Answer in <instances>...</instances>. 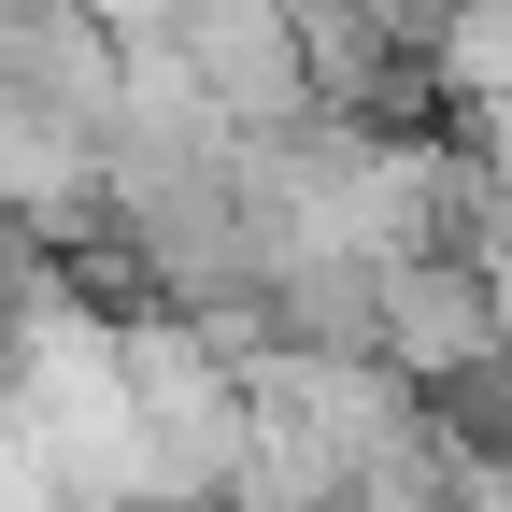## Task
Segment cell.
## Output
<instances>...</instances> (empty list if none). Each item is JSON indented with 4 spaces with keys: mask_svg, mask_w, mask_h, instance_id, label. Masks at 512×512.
<instances>
[{
    "mask_svg": "<svg viewBox=\"0 0 512 512\" xmlns=\"http://www.w3.org/2000/svg\"><path fill=\"white\" fill-rule=\"evenodd\" d=\"M498 356H512V299H498L484 256L441 242V256H399V271H384V370H399L413 399H484Z\"/></svg>",
    "mask_w": 512,
    "mask_h": 512,
    "instance_id": "6da1fadb",
    "label": "cell"
},
{
    "mask_svg": "<svg viewBox=\"0 0 512 512\" xmlns=\"http://www.w3.org/2000/svg\"><path fill=\"white\" fill-rule=\"evenodd\" d=\"M427 57H441V100L512 114V0H456V15L427 29Z\"/></svg>",
    "mask_w": 512,
    "mask_h": 512,
    "instance_id": "7a4b0ae2",
    "label": "cell"
}]
</instances>
